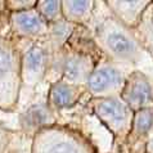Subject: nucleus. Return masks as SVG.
<instances>
[{
  "instance_id": "1",
  "label": "nucleus",
  "mask_w": 153,
  "mask_h": 153,
  "mask_svg": "<svg viewBox=\"0 0 153 153\" xmlns=\"http://www.w3.org/2000/svg\"><path fill=\"white\" fill-rule=\"evenodd\" d=\"M94 41L103 57L130 70L149 57L133 30L122 25L111 13L97 23Z\"/></svg>"
},
{
  "instance_id": "2",
  "label": "nucleus",
  "mask_w": 153,
  "mask_h": 153,
  "mask_svg": "<svg viewBox=\"0 0 153 153\" xmlns=\"http://www.w3.org/2000/svg\"><path fill=\"white\" fill-rule=\"evenodd\" d=\"M22 52L0 31V109L13 111L22 91Z\"/></svg>"
},
{
  "instance_id": "3",
  "label": "nucleus",
  "mask_w": 153,
  "mask_h": 153,
  "mask_svg": "<svg viewBox=\"0 0 153 153\" xmlns=\"http://www.w3.org/2000/svg\"><path fill=\"white\" fill-rule=\"evenodd\" d=\"M31 153H98V151L82 133L56 124L33 135Z\"/></svg>"
},
{
  "instance_id": "4",
  "label": "nucleus",
  "mask_w": 153,
  "mask_h": 153,
  "mask_svg": "<svg viewBox=\"0 0 153 153\" xmlns=\"http://www.w3.org/2000/svg\"><path fill=\"white\" fill-rule=\"evenodd\" d=\"M90 105L93 113L112 134L117 146L126 147L135 112L121 97L91 99Z\"/></svg>"
},
{
  "instance_id": "5",
  "label": "nucleus",
  "mask_w": 153,
  "mask_h": 153,
  "mask_svg": "<svg viewBox=\"0 0 153 153\" xmlns=\"http://www.w3.org/2000/svg\"><path fill=\"white\" fill-rule=\"evenodd\" d=\"M133 71L102 57L98 59L86 84V93L91 99L120 97L125 86L126 79Z\"/></svg>"
},
{
  "instance_id": "6",
  "label": "nucleus",
  "mask_w": 153,
  "mask_h": 153,
  "mask_svg": "<svg viewBox=\"0 0 153 153\" xmlns=\"http://www.w3.org/2000/svg\"><path fill=\"white\" fill-rule=\"evenodd\" d=\"M134 112L153 108V84L151 79L140 70L129 74L120 95Z\"/></svg>"
},
{
  "instance_id": "7",
  "label": "nucleus",
  "mask_w": 153,
  "mask_h": 153,
  "mask_svg": "<svg viewBox=\"0 0 153 153\" xmlns=\"http://www.w3.org/2000/svg\"><path fill=\"white\" fill-rule=\"evenodd\" d=\"M49 49L40 41H35L22 53V84L33 89L44 79L49 66Z\"/></svg>"
},
{
  "instance_id": "8",
  "label": "nucleus",
  "mask_w": 153,
  "mask_h": 153,
  "mask_svg": "<svg viewBox=\"0 0 153 153\" xmlns=\"http://www.w3.org/2000/svg\"><path fill=\"white\" fill-rule=\"evenodd\" d=\"M9 25L14 35L23 39H41L49 35L50 25L42 18L36 8L9 13Z\"/></svg>"
},
{
  "instance_id": "9",
  "label": "nucleus",
  "mask_w": 153,
  "mask_h": 153,
  "mask_svg": "<svg viewBox=\"0 0 153 153\" xmlns=\"http://www.w3.org/2000/svg\"><path fill=\"white\" fill-rule=\"evenodd\" d=\"M97 62L98 61L90 53L80 52V50L71 52L67 54L65 63H63L62 79L86 88L88 80L90 77Z\"/></svg>"
},
{
  "instance_id": "10",
  "label": "nucleus",
  "mask_w": 153,
  "mask_h": 153,
  "mask_svg": "<svg viewBox=\"0 0 153 153\" xmlns=\"http://www.w3.org/2000/svg\"><path fill=\"white\" fill-rule=\"evenodd\" d=\"M85 93H86L85 86L72 84L61 77L49 88L46 103L54 112L61 109H68L79 103Z\"/></svg>"
},
{
  "instance_id": "11",
  "label": "nucleus",
  "mask_w": 153,
  "mask_h": 153,
  "mask_svg": "<svg viewBox=\"0 0 153 153\" xmlns=\"http://www.w3.org/2000/svg\"><path fill=\"white\" fill-rule=\"evenodd\" d=\"M153 133V108L135 112L131 131L126 142L129 153H147V144Z\"/></svg>"
},
{
  "instance_id": "12",
  "label": "nucleus",
  "mask_w": 153,
  "mask_h": 153,
  "mask_svg": "<svg viewBox=\"0 0 153 153\" xmlns=\"http://www.w3.org/2000/svg\"><path fill=\"white\" fill-rule=\"evenodd\" d=\"M148 0H112L105 1L109 13L126 27L134 30L139 25L144 10L147 9Z\"/></svg>"
},
{
  "instance_id": "13",
  "label": "nucleus",
  "mask_w": 153,
  "mask_h": 153,
  "mask_svg": "<svg viewBox=\"0 0 153 153\" xmlns=\"http://www.w3.org/2000/svg\"><path fill=\"white\" fill-rule=\"evenodd\" d=\"M54 112L48 103H35L28 107L21 116V126L25 131L35 135L44 127L56 125Z\"/></svg>"
},
{
  "instance_id": "14",
  "label": "nucleus",
  "mask_w": 153,
  "mask_h": 153,
  "mask_svg": "<svg viewBox=\"0 0 153 153\" xmlns=\"http://www.w3.org/2000/svg\"><path fill=\"white\" fill-rule=\"evenodd\" d=\"M97 4L90 0L62 1L63 19L72 25H88L93 19Z\"/></svg>"
},
{
  "instance_id": "15",
  "label": "nucleus",
  "mask_w": 153,
  "mask_h": 153,
  "mask_svg": "<svg viewBox=\"0 0 153 153\" xmlns=\"http://www.w3.org/2000/svg\"><path fill=\"white\" fill-rule=\"evenodd\" d=\"M133 32L144 50L153 57V1L148 4L139 25L133 30Z\"/></svg>"
},
{
  "instance_id": "16",
  "label": "nucleus",
  "mask_w": 153,
  "mask_h": 153,
  "mask_svg": "<svg viewBox=\"0 0 153 153\" xmlns=\"http://www.w3.org/2000/svg\"><path fill=\"white\" fill-rule=\"evenodd\" d=\"M35 8L49 25H54L63 19L62 1H36Z\"/></svg>"
},
{
  "instance_id": "17",
  "label": "nucleus",
  "mask_w": 153,
  "mask_h": 153,
  "mask_svg": "<svg viewBox=\"0 0 153 153\" xmlns=\"http://www.w3.org/2000/svg\"><path fill=\"white\" fill-rule=\"evenodd\" d=\"M74 27L75 25L67 22L66 19H62L54 25H50L49 35H52L54 42H57L58 45H63L70 37L71 30H74Z\"/></svg>"
},
{
  "instance_id": "18",
  "label": "nucleus",
  "mask_w": 153,
  "mask_h": 153,
  "mask_svg": "<svg viewBox=\"0 0 153 153\" xmlns=\"http://www.w3.org/2000/svg\"><path fill=\"white\" fill-rule=\"evenodd\" d=\"M36 7V1H28V0H9L5 1V8L9 13H17L27 9H32Z\"/></svg>"
},
{
  "instance_id": "19",
  "label": "nucleus",
  "mask_w": 153,
  "mask_h": 153,
  "mask_svg": "<svg viewBox=\"0 0 153 153\" xmlns=\"http://www.w3.org/2000/svg\"><path fill=\"white\" fill-rule=\"evenodd\" d=\"M147 153H148V152H147Z\"/></svg>"
}]
</instances>
